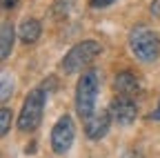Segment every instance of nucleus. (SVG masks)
<instances>
[{
	"label": "nucleus",
	"mask_w": 160,
	"mask_h": 158,
	"mask_svg": "<svg viewBox=\"0 0 160 158\" xmlns=\"http://www.w3.org/2000/svg\"><path fill=\"white\" fill-rule=\"evenodd\" d=\"M11 109L9 107H2V111H0V136L9 134V127H11Z\"/></svg>",
	"instance_id": "12"
},
{
	"label": "nucleus",
	"mask_w": 160,
	"mask_h": 158,
	"mask_svg": "<svg viewBox=\"0 0 160 158\" xmlns=\"http://www.w3.org/2000/svg\"><path fill=\"white\" fill-rule=\"evenodd\" d=\"M16 3H18V0H2V7L5 9H11V7H16Z\"/></svg>",
	"instance_id": "16"
},
{
	"label": "nucleus",
	"mask_w": 160,
	"mask_h": 158,
	"mask_svg": "<svg viewBox=\"0 0 160 158\" xmlns=\"http://www.w3.org/2000/svg\"><path fill=\"white\" fill-rule=\"evenodd\" d=\"M151 16H156V18H160V0H153V3H151Z\"/></svg>",
	"instance_id": "15"
},
{
	"label": "nucleus",
	"mask_w": 160,
	"mask_h": 158,
	"mask_svg": "<svg viewBox=\"0 0 160 158\" xmlns=\"http://www.w3.org/2000/svg\"><path fill=\"white\" fill-rule=\"evenodd\" d=\"M98 54H100V45L96 40H82V43H78L69 49V54L62 58V65L60 67H62L65 74H76L85 65H89Z\"/></svg>",
	"instance_id": "4"
},
{
	"label": "nucleus",
	"mask_w": 160,
	"mask_h": 158,
	"mask_svg": "<svg viewBox=\"0 0 160 158\" xmlns=\"http://www.w3.org/2000/svg\"><path fill=\"white\" fill-rule=\"evenodd\" d=\"M11 91H13V83H11V78L5 74L2 76V91H0V100L7 103L9 98H11Z\"/></svg>",
	"instance_id": "13"
},
{
	"label": "nucleus",
	"mask_w": 160,
	"mask_h": 158,
	"mask_svg": "<svg viewBox=\"0 0 160 158\" xmlns=\"http://www.w3.org/2000/svg\"><path fill=\"white\" fill-rule=\"evenodd\" d=\"M113 89H116L120 96H133V94H138V89H140L138 76L131 74V71H120V74L116 76Z\"/></svg>",
	"instance_id": "8"
},
{
	"label": "nucleus",
	"mask_w": 160,
	"mask_h": 158,
	"mask_svg": "<svg viewBox=\"0 0 160 158\" xmlns=\"http://www.w3.org/2000/svg\"><path fill=\"white\" fill-rule=\"evenodd\" d=\"M151 120H160V105H158V109L151 114Z\"/></svg>",
	"instance_id": "17"
},
{
	"label": "nucleus",
	"mask_w": 160,
	"mask_h": 158,
	"mask_svg": "<svg viewBox=\"0 0 160 158\" xmlns=\"http://www.w3.org/2000/svg\"><path fill=\"white\" fill-rule=\"evenodd\" d=\"M73 7H76V0H56L53 3V18L56 20H65V18L73 11Z\"/></svg>",
	"instance_id": "11"
},
{
	"label": "nucleus",
	"mask_w": 160,
	"mask_h": 158,
	"mask_svg": "<svg viewBox=\"0 0 160 158\" xmlns=\"http://www.w3.org/2000/svg\"><path fill=\"white\" fill-rule=\"evenodd\" d=\"M45 89L38 87L33 89L27 98H25V105H22V111L18 116V129L20 131H33L40 120H42V109H45Z\"/></svg>",
	"instance_id": "3"
},
{
	"label": "nucleus",
	"mask_w": 160,
	"mask_h": 158,
	"mask_svg": "<svg viewBox=\"0 0 160 158\" xmlns=\"http://www.w3.org/2000/svg\"><path fill=\"white\" fill-rule=\"evenodd\" d=\"M111 114L109 111H93L87 120H85V134L89 140H100L107 131H109V125H111Z\"/></svg>",
	"instance_id": "7"
},
{
	"label": "nucleus",
	"mask_w": 160,
	"mask_h": 158,
	"mask_svg": "<svg viewBox=\"0 0 160 158\" xmlns=\"http://www.w3.org/2000/svg\"><path fill=\"white\" fill-rule=\"evenodd\" d=\"M109 114L118 125H131L136 120V116H138V107L129 96H120V98H113L111 100Z\"/></svg>",
	"instance_id": "6"
},
{
	"label": "nucleus",
	"mask_w": 160,
	"mask_h": 158,
	"mask_svg": "<svg viewBox=\"0 0 160 158\" xmlns=\"http://www.w3.org/2000/svg\"><path fill=\"white\" fill-rule=\"evenodd\" d=\"M122 158H140V156H138V154H136V151H127V154H125V156H122Z\"/></svg>",
	"instance_id": "18"
},
{
	"label": "nucleus",
	"mask_w": 160,
	"mask_h": 158,
	"mask_svg": "<svg viewBox=\"0 0 160 158\" xmlns=\"http://www.w3.org/2000/svg\"><path fill=\"white\" fill-rule=\"evenodd\" d=\"M113 0H91V7L93 9H102V7H109Z\"/></svg>",
	"instance_id": "14"
},
{
	"label": "nucleus",
	"mask_w": 160,
	"mask_h": 158,
	"mask_svg": "<svg viewBox=\"0 0 160 158\" xmlns=\"http://www.w3.org/2000/svg\"><path fill=\"white\" fill-rule=\"evenodd\" d=\"M129 47L133 51V56L138 58V60H142V63H153L158 54H160V40H158V36L147 29L145 25H138L131 29L129 33Z\"/></svg>",
	"instance_id": "2"
},
{
	"label": "nucleus",
	"mask_w": 160,
	"mask_h": 158,
	"mask_svg": "<svg viewBox=\"0 0 160 158\" xmlns=\"http://www.w3.org/2000/svg\"><path fill=\"white\" fill-rule=\"evenodd\" d=\"M11 47H13V25L2 23V27H0V58L2 60L11 54Z\"/></svg>",
	"instance_id": "10"
},
{
	"label": "nucleus",
	"mask_w": 160,
	"mask_h": 158,
	"mask_svg": "<svg viewBox=\"0 0 160 158\" xmlns=\"http://www.w3.org/2000/svg\"><path fill=\"white\" fill-rule=\"evenodd\" d=\"M40 31H42V27H40V23L36 20V18H25L22 25L18 27V33H20V40L31 45L36 43L38 38H40Z\"/></svg>",
	"instance_id": "9"
},
{
	"label": "nucleus",
	"mask_w": 160,
	"mask_h": 158,
	"mask_svg": "<svg viewBox=\"0 0 160 158\" xmlns=\"http://www.w3.org/2000/svg\"><path fill=\"white\" fill-rule=\"evenodd\" d=\"M76 138V125L71 116H62L51 129V149L56 154H67Z\"/></svg>",
	"instance_id": "5"
},
{
	"label": "nucleus",
	"mask_w": 160,
	"mask_h": 158,
	"mask_svg": "<svg viewBox=\"0 0 160 158\" xmlns=\"http://www.w3.org/2000/svg\"><path fill=\"white\" fill-rule=\"evenodd\" d=\"M98 87H100V74L96 69H89L82 74V78L78 80L76 87V109L78 114L87 118L93 114L96 109V96H98Z\"/></svg>",
	"instance_id": "1"
}]
</instances>
